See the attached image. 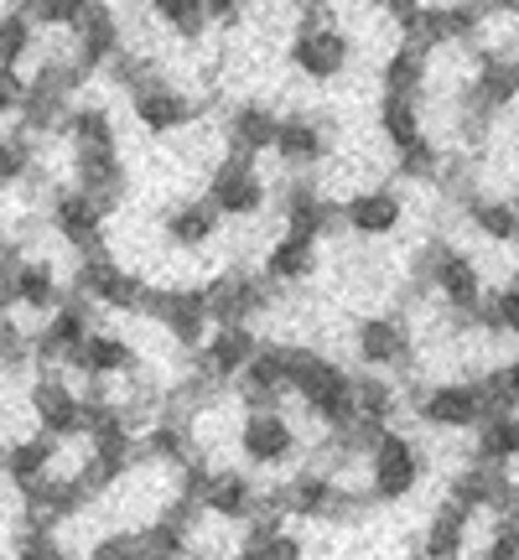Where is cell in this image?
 Returning <instances> with one entry per match:
<instances>
[{
	"label": "cell",
	"mask_w": 519,
	"mask_h": 560,
	"mask_svg": "<svg viewBox=\"0 0 519 560\" xmlns=\"http://www.w3.org/2000/svg\"><path fill=\"white\" fill-rule=\"evenodd\" d=\"M420 472H426L420 446L395 425L369 446V499L374 503H405L420 488Z\"/></svg>",
	"instance_id": "30bf717a"
},
{
	"label": "cell",
	"mask_w": 519,
	"mask_h": 560,
	"mask_svg": "<svg viewBox=\"0 0 519 560\" xmlns=\"http://www.w3.org/2000/svg\"><path fill=\"white\" fill-rule=\"evenodd\" d=\"M89 560H151L146 556V529H109L94 540Z\"/></svg>",
	"instance_id": "7dc6e473"
},
{
	"label": "cell",
	"mask_w": 519,
	"mask_h": 560,
	"mask_svg": "<svg viewBox=\"0 0 519 560\" xmlns=\"http://www.w3.org/2000/svg\"><path fill=\"white\" fill-rule=\"evenodd\" d=\"M203 109H208V100H193L187 89L166 83L161 73L151 83H140L136 94H130V115H136V125L146 130V136H157V140L193 130V125L203 120Z\"/></svg>",
	"instance_id": "5bb4252c"
},
{
	"label": "cell",
	"mask_w": 519,
	"mask_h": 560,
	"mask_svg": "<svg viewBox=\"0 0 519 560\" xmlns=\"http://www.w3.org/2000/svg\"><path fill=\"white\" fill-rule=\"evenodd\" d=\"M140 369V348L125 332H109L100 327L94 338L83 342V353L68 363V374H79V380H104V384H130Z\"/></svg>",
	"instance_id": "d4e9b609"
},
{
	"label": "cell",
	"mask_w": 519,
	"mask_h": 560,
	"mask_svg": "<svg viewBox=\"0 0 519 560\" xmlns=\"http://www.w3.org/2000/svg\"><path fill=\"white\" fill-rule=\"evenodd\" d=\"M483 560H519V514H494V529L483 540Z\"/></svg>",
	"instance_id": "c3c4849f"
},
{
	"label": "cell",
	"mask_w": 519,
	"mask_h": 560,
	"mask_svg": "<svg viewBox=\"0 0 519 560\" xmlns=\"http://www.w3.org/2000/svg\"><path fill=\"white\" fill-rule=\"evenodd\" d=\"M483 395H488V410H519V359L494 363L488 374H478Z\"/></svg>",
	"instance_id": "bcb514c9"
},
{
	"label": "cell",
	"mask_w": 519,
	"mask_h": 560,
	"mask_svg": "<svg viewBox=\"0 0 519 560\" xmlns=\"http://www.w3.org/2000/svg\"><path fill=\"white\" fill-rule=\"evenodd\" d=\"M219 229H223V213L208 198L172 202V208L161 213V234H166V244H172V249H182V255H198V249H208V244L219 240Z\"/></svg>",
	"instance_id": "f1b7e54d"
},
{
	"label": "cell",
	"mask_w": 519,
	"mask_h": 560,
	"mask_svg": "<svg viewBox=\"0 0 519 560\" xmlns=\"http://www.w3.org/2000/svg\"><path fill=\"white\" fill-rule=\"evenodd\" d=\"M483 32H488V11L478 0H426L405 42H420L426 52H447V47H483Z\"/></svg>",
	"instance_id": "7c38bea8"
},
{
	"label": "cell",
	"mask_w": 519,
	"mask_h": 560,
	"mask_svg": "<svg viewBox=\"0 0 519 560\" xmlns=\"http://www.w3.org/2000/svg\"><path fill=\"white\" fill-rule=\"evenodd\" d=\"M322 265V240H312V234H280V240H270V249H265V280L270 285H307V280L318 276Z\"/></svg>",
	"instance_id": "1f68e13d"
},
{
	"label": "cell",
	"mask_w": 519,
	"mask_h": 560,
	"mask_svg": "<svg viewBox=\"0 0 519 560\" xmlns=\"http://www.w3.org/2000/svg\"><path fill=\"white\" fill-rule=\"evenodd\" d=\"M244 11H250V0H208V16H214V26H240Z\"/></svg>",
	"instance_id": "816d5d0a"
},
{
	"label": "cell",
	"mask_w": 519,
	"mask_h": 560,
	"mask_svg": "<svg viewBox=\"0 0 519 560\" xmlns=\"http://www.w3.org/2000/svg\"><path fill=\"white\" fill-rule=\"evenodd\" d=\"M16 560H73L68 545L58 540L53 524H21L16 529Z\"/></svg>",
	"instance_id": "f6af8a7d"
},
{
	"label": "cell",
	"mask_w": 519,
	"mask_h": 560,
	"mask_svg": "<svg viewBox=\"0 0 519 560\" xmlns=\"http://www.w3.org/2000/svg\"><path fill=\"white\" fill-rule=\"evenodd\" d=\"M354 62V37L333 26V21H318V26H297L291 37V68H297L307 83H333L348 73Z\"/></svg>",
	"instance_id": "2e32d148"
},
{
	"label": "cell",
	"mask_w": 519,
	"mask_h": 560,
	"mask_svg": "<svg viewBox=\"0 0 519 560\" xmlns=\"http://www.w3.org/2000/svg\"><path fill=\"white\" fill-rule=\"evenodd\" d=\"M286 514H260V520L244 524V540H240V560H307L301 540L286 529Z\"/></svg>",
	"instance_id": "e575fe53"
},
{
	"label": "cell",
	"mask_w": 519,
	"mask_h": 560,
	"mask_svg": "<svg viewBox=\"0 0 519 560\" xmlns=\"http://www.w3.org/2000/svg\"><path fill=\"white\" fill-rule=\"evenodd\" d=\"M5 5H26V11L37 16V26H53V32H79L100 0H5Z\"/></svg>",
	"instance_id": "ee69618b"
},
{
	"label": "cell",
	"mask_w": 519,
	"mask_h": 560,
	"mask_svg": "<svg viewBox=\"0 0 519 560\" xmlns=\"http://www.w3.org/2000/svg\"><path fill=\"white\" fill-rule=\"evenodd\" d=\"M146 11H151L161 26H172L182 42H203L208 37V26H214L208 0H146Z\"/></svg>",
	"instance_id": "f35d334b"
},
{
	"label": "cell",
	"mask_w": 519,
	"mask_h": 560,
	"mask_svg": "<svg viewBox=\"0 0 519 560\" xmlns=\"http://www.w3.org/2000/svg\"><path fill=\"white\" fill-rule=\"evenodd\" d=\"M405 223V198L395 187H359L354 198H343V229L359 240H390Z\"/></svg>",
	"instance_id": "83f0119b"
},
{
	"label": "cell",
	"mask_w": 519,
	"mask_h": 560,
	"mask_svg": "<svg viewBox=\"0 0 519 560\" xmlns=\"http://www.w3.org/2000/svg\"><path fill=\"white\" fill-rule=\"evenodd\" d=\"M458 213L473 223V234L494 244H519V202L515 198H494V192H468L458 202Z\"/></svg>",
	"instance_id": "d6a6232c"
},
{
	"label": "cell",
	"mask_w": 519,
	"mask_h": 560,
	"mask_svg": "<svg viewBox=\"0 0 519 560\" xmlns=\"http://www.w3.org/2000/svg\"><path fill=\"white\" fill-rule=\"evenodd\" d=\"M203 514L219 520V524H250L265 514V488H260L250 472H240V467H219L214 482H208Z\"/></svg>",
	"instance_id": "4316f807"
},
{
	"label": "cell",
	"mask_w": 519,
	"mask_h": 560,
	"mask_svg": "<svg viewBox=\"0 0 519 560\" xmlns=\"http://www.w3.org/2000/svg\"><path fill=\"white\" fill-rule=\"evenodd\" d=\"M494 312H499L504 338H519V280L515 285H494Z\"/></svg>",
	"instance_id": "f907efd6"
},
{
	"label": "cell",
	"mask_w": 519,
	"mask_h": 560,
	"mask_svg": "<svg viewBox=\"0 0 519 560\" xmlns=\"http://www.w3.org/2000/svg\"><path fill=\"white\" fill-rule=\"evenodd\" d=\"M276 291L265 280V270H223L219 280H208V301H214V322H255L276 306Z\"/></svg>",
	"instance_id": "ffe728a7"
},
{
	"label": "cell",
	"mask_w": 519,
	"mask_h": 560,
	"mask_svg": "<svg viewBox=\"0 0 519 560\" xmlns=\"http://www.w3.org/2000/svg\"><path fill=\"white\" fill-rule=\"evenodd\" d=\"M291 5H297V11H327L333 0H291Z\"/></svg>",
	"instance_id": "f5cc1de1"
},
{
	"label": "cell",
	"mask_w": 519,
	"mask_h": 560,
	"mask_svg": "<svg viewBox=\"0 0 519 560\" xmlns=\"http://www.w3.org/2000/svg\"><path fill=\"white\" fill-rule=\"evenodd\" d=\"M198 452V420L187 416H172V410H161L140 425V462H151V467H166V472H182Z\"/></svg>",
	"instance_id": "7402d4cb"
},
{
	"label": "cell",
	"mask_w": 519,
	"mask_h": 560,
	"mask_svg": "<svg viewBox=\"0 0 519 560\" xmlns=\"http://www.w3.org/2000/svg\"><path fill=\"white\" fill-rule=\"evenodd\" d=\"M369 5H374V11H380L384 21H395L400 37H405V32L416 26V16L426 11V0H369Z\"/></svg>",
	"instance_id": "681fc988"
},
{
	"label": "cell",
	"mask_w": 519,
	"mask_h": 560,
	"mask_svg": "<svg viewBox=\"0 0 519 560\" xmlns=\"http://www.w3.org/2000/svg\"><path fill=\"white\" fill-rule=\"evenodd\" d=\"M473 462H483V467H509V462H519V416L515 410H494V416L473 431Z\"/></svg>",
	"instance_id": "8d00e7d4"
},
{
	"label": "cell",
	"mask_w": 519,
	"mask_h": 560,
	"mask_svg": "<svg viewBox=\"0 0 519 560\" xmlns=\"http://www.w3.org/2000/svg\"><path fill=\"white\" fill-rule=\"evenodd\" d=\"M140 317H151L177 342L182 353H198L208 332L219 327L214 322V301H208V285H151V296L140 306Z\"/></svg>",
	"instance_id": "3957f363"
},
{
	"label": "cell",
	"mask_w": 519,
	"mask_h": 560,
	"mask_svg": "<svg viewBox=\"0 0 519 560\" xmlns=\"http://www.w3.org/2000/svg\"><path fill=\"white\" fill-rule=\"evenodd\" d=\"M58 136H68V145H109V140H120L115 136V115L104 104H73Z\"/></svg>",
	"instance_id": "b9f144b4"
},
{
	"label": "cell",
	"mask_w": 519,
	"mask_h": 560,
	"mask_svg": "<svg viewBox=\"0 0 519 560\" xmlns=\"http://www.w3.org/2000/svg\"><path fill=\"white\" fill-rule=\"evenodd\" d=\"M416 291H431V296L458 317V327L473 332L478 312L488 306V285H483V270L473 255H462L458 244H426L416 260Z\"/></svg>",
	"instance_id": "7a4b0ae2"
},
{
	"label": "cell",
	"mask_w": 519,
	"mask_h": 560,
	"mask_svg": "<svg viewBox=\"0 0 519 560\" xmlns=\"http://www.w3.org/2000/svg\"><path fill=\"white\" fill-rule=\"evenodd\" d=\"M431 58H437V52H426L420 42H400L395 52L380 62V89L384 94H411V100H420V94L431 89Z\"/></svg>",
	"instance_id": "836d02e7"
},
{
	"label": "cell",
	"mask_w": 519,
	"mask_h": 560,
	"mask_svg": "<svg viewBox=\"0 0 519 560\" xmlns=\"http://www.w3.org/2000/svg\"><path fill=\"white\" fill-rule=\"evenodd\" d=\"M234 560H240V556H234Z\"/></svg>",
	"instance_id": "db71d44e"
},
{
	"label": "cell",
	"mask_w": 519,
	"mask_h": 560,
	"mask_svg": "<svg viewBox=\"0 0 519 560\" xmlns=\"http://www.w3.org/2000/svg\"><path fill=\"white\" fill-rule=\"evenodd\" d=\"M519 499V482L509 478V467H483L468 462L458 478L447 482V503H458L468 514H504Z\"/></svg>",
	"instance_id": "cb8c5ba5"
},
{
	"label": "cell",
	"mask_w": 519,
	"mask_h": 560,
	"mask_svg": "<svg viewBox=\"0 0 519 560\" xmlns=\"http://www.w3.org/2000/svg\"><path fill=\"white\" fill-rule=\"evenodd\" d=\"M380 136L395 156L405 145H416V140L426 136V125H420V100H411V94H384L380 100Z\"/></svg>",
	"instance_id": "74e56055"
},
{
	"label": "cell",
	"mask_w": 519,
	"mask_h": 560,
	"mask_svg": "<svg viewBox=\"0 0 519 560\" xmlns=\"http://www.w3.org/2000/svg\"><path fill=\"white\" fill-rule=\"evenodd\" d=\"M68 280H73V296L94 301L100 312H136L140 317V306L151 296V285H146L130 265L115 260L109 249H104V255H79Z\"/></svg>",
	"instance_id": "ba28073f"
},
{
	"label": "cell",
	"mask_w": 519,
	"mask_h": 560,
	"mask_svg": "<svg viewBox=\"0 0 519 560\" xmlns=\"http://www.w3.org/2000/svg\"><path fill=\"white\" fill-rule=\"evenodd\" d=\"M354 359H359L364 369H380V374L411 369V359H416L411 327L400 317H364L359 327H354Z\"/></svg>",
	"instance_id": "603a6c76"
},
{
	"label": "cell",
	"mask_w": 519,
	"mask_h": 560,
	"mask_svg": "<svg viewBox=\"0 0 519 560\" xmlns=\"http://www.w3.org/2000/svg\"><path fill=\"white\" fill-rule=\"evenodd\" d=\"M405 400H411V410H416L420 425H431V431H478L483 420L494 416L478 380L416 384V389H405Z\"/></svg>",
	"instance_id": "277c9868"
},
{
	"label": "cell",
	"mask_w": 519,
	"mask_h": 560,
	"mask_svg": "<svg viewBox=\"0 0 519 560\" xmlns=\"http://www.w3.org/2000/svg\"><path fill=\"white\" fill-rule=\"evenodd\" d=\"M104 219H109V208L100 198H89L83 187L73 182H62L47 192V229H53V240L79 260V255H104L109 240H104Z\"/></svg>",
	"instance_id": "5b68a950"
},
{
	"label": "cell",
	"mask_w": 519,
	"mask_h": 560,
	"mask_svg": "<svg viewBox=\"0 0 519 560\" xmlns=\"http://www.w3.org/2000/svg\"><path fill=\"white\" fill-rule=\"evenodd\" d=\"M515 249H519V244H515Z\"/></svg>",
	"instance_id": "11a10c76"
},
{
	"label": "cell",
	"mask_w": 519,
	"mask_h": 560,
	"mask_svg": "<svg viewBox=\"0 0 519 560\" xmlns=\"http://www.w3.org/2000/svg\"><path fill=\"white\" fill-rule=\"evenodd\" d=\"M0 301L5 312H58L62 306V276L53 260L26 255L21 240H5V270H0Z\"/></svg>",
	"instance_id": "8992f818"
},
{
	"label": "cell",
	"mask_w": 519,
	"mask_h": 560,
	"mask_svg": "<svg viewBox=\"0 0 519 560\" xmlns=\"http://www.w3.org/2000/svg\"><path fill=\"white\" fill-rule=\"evenodd\" d=\"M400 405H405V389L384 380L380 369H374V374H359V420L390 425V420L400 416Z\"/></svg>",
	"instance_id": "60d3db41"
},
{
	"label": "cell",
	"mask_w": 519,
	"mask_h": 560,
	"mask_svg": "<svg viewBox=\"0 0 519 560\" xmlns=\"http://www.w3.org/2000/svg\"><path fill=\"white\" fill-rule=\"evenodd\" d=\"M100 306L83 296H68L58 312H47V322L37 327V369H62L68 374V363L83 353V342L100 332V317H94Z\"/></svg>",
	"instance_id": "4fadbf2b"
},
{
	"label": "cell",
	"mask_w": 519,
	"mask_h": 560,
	"mask_svg": "<svg viewBox=\"0 0 519 560\" xmlns=\"http://www.w3.org/2000/svg\"><path fill=\"white\" fill-rule=\"evenodd\" d=\"M468 509H458V503H441L437 514H431V524L420 529V560H462L468 556Z\"/></svg>",
	"instance_id": "d590c367"
},
{
	"label": "cell",
	"mask_w": 519,
	"mask_h": 560,
	"mask_svg": "<svg viewBox=\"0 0 519 560\" xmlns=\"http://www.w3.org/2000/svg\"><path fill=\"white\" fill-rule=\"evenodd\" d=\"M276 130H280V115L260 100H244L223 115V145L240 151V156H270L276 151Z\"/></svg>",
	"instance_id": "f546056e"
},
{
	"label": "cell",
	"mask_w": 519,
	"mask_h": 560,
	"mask_svg": "<svg viewBox=\"0 0 519 560\" xmlns=\"http://www.w3.org/2000/svg\"><path fill=\"white\" fill-rule=\"evenodd\" d=\"M286 395H297L291 389V342H265L234 384V400L244 410H286Z\"/></svg>",
	"instance_id": "d6986e66"
},
{
	"label": "cell",
	"mask_w": 519,
	"mask_h": 560,
	"mask_svg": "<svg viewBox=\"0 0 519 560\" xmlns=\"http://www.w3.org/2000/svg\"><path fill=\"white\" fill-rule=\"evenodd\" d=\"M58 452H62V441L47 436V431H37V436H11V446H5V482H11L16 493H32L37 482H47L58 472Z\"/></svg>",
	"instance_id": "4dcf8cb0"
},
{
	"label": "cell",
	"mask_w": 519,
	"mask_h": 560,
	"mask_svg": "<svg viewBox=\"0 0 519 560\" xmlns=\"http://www.w3.org/2000/svg\"><path fill=\"white\" fill-rule=\"evenodd\" d=\"M26 405L37 416V431H47V436H89V400H83V389H73L62 369H37L26 384Z\"/></svg>",
	"instance_id": "9c48e42d"
},
{
	"label": "cell",
	"mask_w": 519,
	"mask_h": 560,
	"mask_svg": "<svg viewBox=\"0 0 519 560\" xmlns=\"http://www.w3.org/2000/svg\"><path fill=\"white\" fill-rule=\"evenodd\" d=\"M120 52H125V26H120V16H115V5L100 0V5L89 11V21L73 32V62L94 79V73H109Z\"/></svg>",
	"instance_id": "484cf974"
},
{
	"label": "cell",
	"mask_w": 519,
	"mask_h": 560,
	"mask_svg": "<svg viewBox=\"0 0 519 560\" xmlns=\"http://www.w3.org/2000/svg\"><path fill=\"white\" fill-rule=\"evenodd\" d=\"M37 16L26 5H5V21H0V62L5 68H21V62L37 52Z\"/></svg>",
	"instance_id": "ab89813d"
},
{
	"label": "cell",
	"mask_w": 519,
	"mask_h": 560,
	"mask_svg": "<svg viewBox=\"0 0 519 560\" xmlns=\"http://www.w3.org/2000/svg\"><path fill=\"white\" fill-rule=\"evenodd\" d=\"M234 452L255 472H286L301 457V431L286 410H244V420L234 425Z\"/></svg>",
	"instance_id": "52a82bcc"
},
{
	"label": "cell",
	"mask_w": 519,
	"mask_h": 560,
	"mask_svg": "<svg viewBox=\"0 0 519 560\" xmlns=\"http://www.w3.org/2000/svg\"><path fill=\"white\" fill-rule=\"evenodd\" d=\"M260 156H240V151H223V161L208 172V192L203 198L219 208L223 219H260L265 202H270V182L260 177Z\"/></svg>",
	"instance_id": "8fae6325"
},
{
	"label": "cell",
	"mask_w": 519,
	"mask_h": 560,
	"mask_svg": "<svg viewBox=\"0 0 519 560\" xmlns=\"http://www.w3.org/2000/svg\"><path fill=\"white\" fill-rule=\"evenodd\" d=\"M73 187H83L89 198H100L109 213L125 202V187H130V172H125V156H120V140L109 145H73Z\"/></svg>",
	"instance_id": "44dd1931"
},
{
	"label": "cell",
	"mask_w": 519,
	"mask_h": 560,
	"mask_svg": "<svg viewBox=\"0 0 519 560\" xmlns=\"http://www.w3.org/2000/svg\"><path fill=\"white\" fill-rule=\"evenodd\" d=\"M286 177H318L322 161L333 156V125L318 120V115H280L276 130V151Z\"/></svg>",
	"instance_id": "ac0fdd59"
},
{
	"label": "cell",
	"mask_w": 519,
	"mask_h": 560,
	"mask_svg": "<svg viewBox=\"0 0 519 560\" xmlns=\"http://www.w3.org/2000/svg\"><path fill=\"white\" fill-rule=\"evenodd\" d=\"M291 389H297L301 410L318 420L322 431L359 425V374H348L338 359L291 342Z\"/></svg>",
	"instance_id": "6da1fadb"
},
{
	"label": "cell",
	"mask_w": 519,
	"mask_h": 560,
	"mask_svg": "<svg viewBox=\"0 0 519 560\" xmlns=\"http://www.w3.org/2000/svg\"><path fill=\"white\" fill-rule=\"evenodd\" d=\"M260 348H265V342H260L255 322H219V327L208 332V342L193 353V369H203L219 389H234L240 374L255 363Z\"/></svg>",
	"instance_id": "9a60e30c"
},
{
	"label": "cell",
	"mask_w": 519,
	"mask_h": 560,
	"mask_svg": "<svg viewBox=\"0 0 519 560\" xmlns=\"http://www.w3.org/2000/svg\"><path fill=\"white\" fill-rule=\"evenodd\" d=\"M276 213L291 234H312V240H327L343 223V202H333L322 192L318 177H286L276 187Z\"/></svg>",
	"instance_id": "e0dca14e"
},
{
	"label": "cell",
	"mask_w": 519,
	"mask_h": 560,
	"mask_svg": "<svg viewBox=\"0 0 519 560\" xmlns=\"http://www.w3.org/2000/svg\"><path fill=\"white\" fill-rule=\"evenodd\" d=\"M0 363H5V374H11V380L37 374V332H26V327L16 322V312H11L5 327H0Z\"/></svg>",
	"instance_id": "7bdbcfd3"
}]
</instances>
